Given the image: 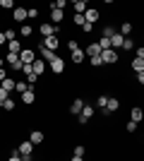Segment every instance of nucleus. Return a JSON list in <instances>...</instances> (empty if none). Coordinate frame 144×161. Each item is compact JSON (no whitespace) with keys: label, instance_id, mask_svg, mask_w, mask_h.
Wrapping results in <instances>:
<instances>
[{"label":"nucleus","instance_id":"nucleus-37","mask_svg":"<svg viewBox=\"0 0 144 161\" xmlns=\"http://www.w3.org/2000/svg\"><path fill=\"white\" fill-rule=\"evenodd\" d=\"M125 128H127V132H135V130H137V123H135V120H127Z\"/></svg>","mask_w":144,"mask_h":161},{"label":"nucleus","instance_id":"nucleus-22","mask_svg":"<svg viewBox=\"0 0 144 161\" xmlns=\"http://www.w3.org/2000/svg\"><path fill=\"white\" fill-rule=\"evenodd\" d=\"M29 142H31V144H41L43 142V132L41 130H34V132L29 135Z\"/></svg>","mask_w":144,"mask_h":161},{"label":"nucleus","instance_id":"nucleus-10","mask_svg":"<svg viewBox=\"0 0 144 161\" xmlns=\"http://www.w3.org/2000/svg\"><path fill=\"white\" fill-rule=\"evenodd\" d=\"M84 106H87V103H84L82 99H75L72 103H70V113H72V115H79V113H82V108H84Z\"/></svg>","mask_w":144,"mask_h":161},{"label":"nucleus","instance_id":"nucleus-4","mask_svg":"<svg viewBox=\"0 0 144 161\" xmlns=\"http://www.w3.org/2000/svg\"><path fill=\"white\" fill-rule=\"evenodd\" d=\"M29 17V10L27 7H14L12 10V19L14 22H19V24H24V19Z\"/></svg>","mask_w":144,"mask_h":161},{"label":"nucleus","instance_id":"nucleus-51","mask_svg":"<svg viewBox=\"0 0 144 161\" xmlns=\"http://www.w3.org/2000/svg\"><path fill=\"white\" fill-rule=\"evenodd\" d=\"M0 31H3V27H0Z\"/></svg>","mask_w":144,"mask_h":161},{"label":"nucleus","instance_id":"nucleus-15","mask_svg":"<svg viewBox=\"0 0 144 161\" xmlns=\"http://www.w3.org/2000/svg\"><path fill=\"white\" fill-rule=\"evenodd\" d=\"M72 7H75V14H84L87 10H89V5H87L84 0H75V3H72Z\"/></svg>","mask_w":144,"mask_h":161},{"label":"nucleus","instance_id":"nucleus-14","mask_svg":"<svg viewBox=\"0 0 144 161\" xmlns=\"http://www.w3.org/2000/svg\"><path fill=\"white\" fill-rule=\"evenodd\" d=\"M84 58H87V53H84L82 48L72 51V63H75V65H82V63H84Z\"/></svg>","mask_w":144,"mask_h":161},{"label":"nucleus","instance_id":"nucleus-43","mask_svg":"<svg viewBox=\"0 0 144 161\" xmlns=\"http://www.w3.org/2000/svg\"><path fill=\"white\" fill-rule=\"evenodd\" d=\"M5 80H7V70H5V67H0V84H3Z\"/></svg>","mask_w":144,"mask_h":161},{"label":"nucleus","instance_id":"nucleus-50","mask_svg":"<svg viewBox=\"0 0 144 161\" xmlns=\"http://www.w3.org/2000/svg\"><path fill=\"white\" fill-rule=\"evenodd\" d=\"M0 67H5V58H0Z\"/></svg>","mask_w":144,"mask_h":161},{"label":"nucleus","instance_id":"nucleus-33","mask_svg":"<svg viewBox=\"0 0 144 161\" xmlns=\"http://www.w3.org/2000/svg\"><path fill=\"white\" fill-rule=\"evenodd\" d=\"M19 34H22V36H31V27H29V24H22V27H19Z\"/></svg>","mask_w":144,"mask_h":161},{"label":"nucleus","instance_id":"nucleus-12","mask_svg":"<svg viewBox=\"0 0 144 161\" xmlns=\"http://www.w3.org/2000/svg\"><path fill=\"white\" fill-rule=\"evenodd\" d=\"M84 53L89 55V58H96V55H101V46L99 43H89V46L84 48Z\"/></svg>","mask_w":144,"mask_h":161},{"label":"nucleus","instance_id":"nucleus-9","mask_svg":"<svg viewBox=\"0 0 144 161\" xmlns=\"http://www.w3.org/2000/svg\"><path fill=\"white\" fill-rule=\"evenodd\" d=\"M91 118H94V108H91V106H84L82 113H79V123L84 125V123H89Z\"/></svg>","mask_w":144,"mask_h":161},{"label":"nucleus","instance_id":"nucleus-35","mask_svg":"<svg viewBox=\"0 0 144 161\" xmlns=\"http://www.w3.org/2000/svg\"><path fill=\"white\" fill-rule=\"evenodd\" d=\"M65 5H67L65 0H55V3H53V7H55V10H62V12H65Z\"/></svg>","mask_w":144,"mask_h":161},{"label":"nucleus","instance_id":"nucleus-44","mask_svg":"<svg viewBox=\"0 0 144 161\" xmlns=\"http://www.w3.org/2000/svg\"><path fill=\"white\" fill-rule=\"evenodd\" d=\"M7 161H24V159H22V156L17 154V152H12V156H10V159H7Z\"/></svg>","mask_w":144,"mask_h":161},{"label":"nucleus","instance_id":"nucleus-24","mask_svg":"<svg viewBox=\"0 0 144 161\" xmlns=\"http://www.w3.org/2000/svg\"><path fill=\"white\" fill-rule=\"evenodd\" d=\"M118 34L127 39V36H130V34H132V24H130V22H125V24H120V31H118Z\"/></svg>","mask_w":144,"mask_h":161},{"label":"nucleus","instance_id":"nucleus-34","mask_svg":"<svg viewBox=\"0 0 144 161\" xmlns=\"http://www.w3.org/2000/svg\"><path fill=\"white\" fill-rule=\"evenodd\" d=\"M75 24H77V27H84V24H87L84 14H75Z\"/></svg>","mask_w":144,"mask_h":161},{"label":"nucleus","instance_id":"nucleus-27","mask_svg":"<svg viewBox=\"0 0 144 161\" xmlns=\"http://www.w3.org/2000/svg\"><path fill=\"white\" fill-rule=\"evenodd\" d=\"M29 82H17V87H14V92H19V94H24V92H29Z\"/></svg>","mask_w":144,"mask_h":161},{"label":"nucleus","instance_id":"nucleus-1","mask_svg":"<svg viewBox=\"0 0 144 161\" xmlns=\"http://www.w3.org/2000/svg\"><path fill=\"white\" fill-rule=\"evenodd\" d=\"M31 152H34V144H31V142H19L17 154H19L24 161H34V159H31Z\"/></svg>","mask_w":144,"mask_h":161},{"label":"nucleus","instance_id":"nucleus-7","mask_svg":"<svg viewBox=\"0 0 144 161\" xmlns=\"http://www.w3.org/2000/svg\"><path fill=\"white\" fill-rule=\"evenodd\" d=\"M48 67H51V70H53V72H55V75H60V72H62V70H65V60H62V58H58V55H55L53 60L48 63Z\"/></svg>","mask_w":144,"mask_h":161},{"label":"nucleus","instance_id":"nucleus-46","mask_svg":"<svg viewBox=\"0 0 144 161\" xmlns=\"http://www.w3.org/2000/svg\"><path fill=\"white\" fill-rule=\"evenodd\" d=\"M135 58H142V60H144V46L137 48V55H135Z\"/></svg>","mask_w":144,"mask_h":161},{"label":"nucleus","instance_id":"nucleus-30","mask_svg":"<svg viewBox=\"0 0 144 161\" xmlns=\"http://www.w3.org/2000/svg\"><path fill=\"white\" fill-rule=\"evenodd\" d=\"M123 48H125V51H132V48H135V41H132V36H127V39L123 41Z\"/></svg>","mask_w":144,"mask_h":161},{"label":"nucleus","instance_id":"nucleus-18","mask_svg":"<svg viewBox=\"0 0 144 161\" xmlns=\"http://www.w3.org/2000/svg\"><path fill=\"white\" fill-rule=\"evenodd\" d=\"M55 31H58V27H53V24H41V36L46 39V36H55Z\"/></svg>","mask_w":144,"mask_h":161},{"label":"nucleus","instance_id":"nucleus-6","mask_svg":"<svg viewBox=\"0 0 144 161\" xmlns=\"http://www.w3.org/2000/svg\"><path fill=\"white\" fill-rule=\"evenodd\" d=\"M99 17H101V14H99V10H96V7H89V10L84 12V19H87V24H91V27L99 22Z\"/></svg>","mask_w":144,"mask_h":161},{"label":"nucleus","instance_id":"nucleus-19","mask_svg":"<svg viewBox=\"0 0 144 161\" xmlns=\"http://www.w3.org/2000/svg\"><path fill=\"white\" fill-rule=\"evenodd\" d=\"M0 87L5 89L7 94H12V92H14V87H17V80H12V77H7V80L3 82V84H0Z\"/></svg>","mask_w":144,"mask_h":161},{"label":"nucleus","instance_id":"nucleus-48","mask_svg":"<svg viewBox=\"0 0 144 161\" xmlns=\"http://www.w3.org/2000/svg\"><path fill=\"white\" fill-rule=\"evenodd\" d=\"M137 82H139V84H144V72H137Z\"/></svg>","mask_w":144,"mask_h":161},{"label":"nucleus","instance_id":"nucleus-13","mask_svg":"<svg viewBox=\"0 0 144 161\" xmlns=\"http://www.w3.org/2000/svg\"><path fill=\"white\" fill-rule=\"evenodd\" d=\"M51 19H53V24H60V22L65 19V12H62V10H55V7H51Z\"/></svg>","mask_w":144,"mask_h":161},{"label":"nucleus","instance_id":"nucleus-28","mask_svg":"<svg viewBox=\"0 0 144 161\" xmlns=\"http://www.w3.org/2000/svg\"><path fill=\"white\" fill-rule=\"evenodd\" d=\"M113 34H115V29H113V27H103L101 36H103V39H113Z\"/></svg>","mask_w":144,"mask_h":161},{"label":"nucleus","instance_id":"nucleus-17","mask_svg":"<svg viewBox=\"0 0 144 161\" xmlns=\"http://www.w3.org/2000/svg\"><path fill=\"white\" fill-rule=\"evenodd\" d=\"M7 51H10V53H14V55H19L22 53V43L17 39L14 41H7Z\"/></svg>","mask_w":144,"mask_h":161},{"label":"nucleus","instance_id":"nucleus-36","mask_svg":"<svg viewBox=\"0 0 144 161\" xmlns=\"http://www.w3.org/2000/svg\"><path fill=\"white\" fill-rule=\"evenodd\" d=\"M22 72L27 75V77H29V75H34V65H22Z\"/></svg>","mask_w":144,"mask_h":161},{"label":"nucleus","instance_id":"nucleus-49","mask_svg":"<svg viewBox=\"0 0 144 161\" xmlns=\"http://www.w3.org/2000/svg\"><path fill=\"white\" fill-rule=\"evenodd\" d=\"M72 161H84V156H72Z\"/></svg>","mask_w":144,"mask_h":161},{"label":"nucleus","instance_id":"nucleus-3","mask_svg":"<svg viewBox=\"0 0 144 161\" xmlns=\"http://www.w3.org/2000/svg\"><path fill=\"white\" fill-rule=\"evenodd\" d=\"M43 48H48V51H58V48H60V39H58V36H46V39H43V43H41Z\"/></svg>","mask_w":144,"mask_h":161},{"label":"nucleus","instance_id":"nucleus-21","mask_svg":"<svg viewBox=\"0 0 144 161\" xmlns=\"http://www.w3.org/2000/svg\"><path fill=\"white\" fill-rule=\"evenodd\" d=\"M123 41H125V36H120V34H113V39H110V48H123Z\"/></svg>","mask_w":144,"mask_h":161},{"label":"nucleus","instance_id":"nucleus-20","mask_svg":"<svg viewBox=\"0 0 144 161\" xmlns=\"http://www.w3.org/2000/svg\"><path fill=\"white\" fill-rule=\"evenodd\" d=\"M120 108V101L118 99H108V103H106V108H103V113H113V111H118Z\"/></svg>","mask_w":144,"mask_h":161},{"label":"nucleus","instance_id":"nucleus-32","mask_svg":"<svg viewBox=\"0 0 144 161\" xmlns=\"http://www.w3.org/2000/svg\"><path fill=\"white\" fill-rule=\"evenodd\" d=\"M0 7L3 10H14V3L12 0H0Z\"/></svg>","mask_w":144,"mask_h":161},{"label":"nucleus","instance_id":"nucleus-39","mask_svg":"<svg viewBox=\"0 0 144 161\" xmlns=\"http://www.w3.org/2000/svg\"><path fill=\"white\" fill-rule=\"evenodd\" d=\"M91 65H94V67H101V65H103L101 55H96V58H91Z\"/></svg>","mask_w":144,"mask_h":161},{"label":"nucleus","instance_id":"nucleus-11","mask_svg":"<svg viewBox=\"0 0 144 161\" xmlns=\"http://www.w3.org/2000/svg\"><path fill=\"white\" fill-rule=\"evenodd\" d=\"M31 65H34V72L39 75V77H41V75L46 72V67H48V63H46V60H41V58H36V60L31 63Z\"/></svg>","mask_w":144,"mask_h":161},{"label":"nucleus","instance_id":"nucleus-31","mask_svg":"<svg viewBox=\"0 0 144 161\" xmlns=\"http://www.w3.org/2000/svg\"><path fill=\"white\" fill-rule=\"evenodd\" d=\"M0 106L5 108V111H14V99H7V101H3Z\"/></svg>","mask_w":144,"mask_h":161},{"label":"nucleus","instance_id":"nucleus-26","mask_svg":"<svg viewBox=\"0 0 144 161\" xmlns=\"http://www.w3.org/2000/svg\"><path fill=\"white\" fill-rule=\"evenodd\" d=\"M53 58H55V53H53V51H48V48H43V46H41V60L51 63Z\"/></svg>","mask_w":144,"mask_h":161},{"label":"nucleus","instance_id":"nucleus-42","mask_svg":"<svg viewBox=\"0 0 144 161\" xmlns=\"http://www.w3.org/2000/svg\"><path fill=\"white\" fill-rule=\"evenodd\" d=\"M75 156H84V147H82V144H77V147H75Z\"/></svg>","mask_w":144,"mask_h":161},{"label":"nucleus","instance_id":"nucleus-16","mask_svg":"<svg viewBox=\"0 0 144 161\" xmlns=\"http://www.w3.org/2000/svg\"><path fill=\"white\" fill-rule=\"evenodd\" d=\"M142 118H144V108H139V106H135V108H132V111H130V120H135V123H139V120H142Z\"/></svg>","mask_w":144,"mask_h":161},{"label":"nucleus","instance_id":"nucleus-25","mask_svg":"<svg viewBox=\"0 0 144 161\" xmlns=\"http://www.w3.org/2000/svg\"><path fill=\"white\" fill-rule=\"evenodd\" d=\"M130 65H132V70H135V72H144V60H142V58H135Z\"/></svg>","mask_w":144,"mask_h":161},{"label":"nucleus","instance_id":"nucleus-23","mask_svg":"<svg viewBox=\"0 0 144 161\" xmlns=\"http://www.w3.org/2000/svg\"><path fill=\"white\" fill-rule=\"evenodd\" d=\"M34 101H36L34 89H29V92H24V94H22V103H34Z\"/></svg>","mask_w":144,"mask_h":161},{"label":"nucleus","instance_id":"nucleus-5","mask_svg":"<svg viewBox=\"0 0 144 161\" xmlns=\"http://www.w3.org/2000/svg\"><path fill=\"white\" fill-rule=\"evenodd\" d=\"M5 63L12 67V70H22V65H24V63L19 60V55H14V53H7L5 55Z\"/></svg>","mask_w":144,"mask_h":161},{"label":"nucleus","instance_id":"nucleus-8","mask_svg":"<svg viewBox=\"0 0 144 161\" xmlns=\"http://www.w3.org/2000/svg\"><path fill=\"white\" fill-rule=\"evenodd\" d=\"M19 60L24 63V65H31V63L36 60V58H34V51H31V48H22V53H19Z\"/></svg>","mask_w":144,"mask_h":161},{"label":"nucleus","instance_id":"nucleus-2","mask_svg":"<svg viewBox=\"0 0 144 161\" xmlns=\"http://www.w3.org/2000/svg\"><path fill=\"white\" fill-rule=\"evenodd\" d=\"M101 60H103V65H115V63H118V53L113 51V48L101 51Z\"/></svg>","mask_w":144,"mask_h":161},{"label":"nucleus","instance_id":"nucleus-47","mask_svg":"<svg viewBox=\"0 0 144 161\" xmlns=\"http://www.w3.org/2000/svg\"><path fill=\"white\" fill-rule=\"evenodd\" d=\"M0 46H7V39H5V31H0Z\"/></svg>","mask_w":144,"mask_h":161},{"label":"nucleus","instance_id":"nucleus-29","mask_svg":"<svg viewBox=\"0 0 144 161\" xmlns=\"http://www.w3.org/2000/svg\"><path fill=\"white\" fill-rule=\"evenodd\" d=\"M106 103H108V96H106V94H101V96H99V99H96V106L101 108V111H103V108H106Z\"/></svg>","mask_w":144,"mask_h":161},{"label":"nucleus","instance_id":"nucleus-41","mask_svg":"<svg viewBox=\"0 0 144 161\" xmlns=\"http://www.w3.org/2000/svg\"><path fill=\"white\" fill-rule=\"evenodd\" d=\"M7 99H10V94H7V92H5V89H3V87H0V103H3V101H7Z\"/></svg>","mask_w":144,"mask_h":161},{"label":"nucleus","instance_id":"nucleus-40","mask_svg":"<svg viewBox=\"0 0 144 161\" xmlns=\"http://www.w3.org/2000/svg\"><path fill=\"white\" fill-rule=\"evenodd\" d=\"M5 39L7 41H14V29H5Z\"/></svg>","mask_w":144,"mask_h":161},{"label":"nucleus","instance_id":"nucleus-38","mask_svg":"<svg viewBox=\"0 0 144 161\" xmlns=\"http://www.w3.org/2000/svg\"><path fill=\"white\" fill-rule=\"evenodd\" d=\"M67 48H70V53H72V51H77V48H79V43H77L75 39H70V43H67Z\"/></svg>","mask_w":144,"mask_h":161},{"label":"nucleus","instance_id":"nucleus-45","mask_svg":"<svg viewBox=\"0 0 144 161\" xmlns=\"http://www.w3.org/2000/svg\"><path fill=\"white\" fill-rule=\"evenodd\" d=\"M29 17H31V19H34V17H39V10H36V7H29Z\"/></svg>","mask_w":144,"mask_h":161}]
</instances>
